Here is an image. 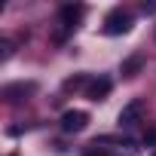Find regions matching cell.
<instances>
[{
    "label": "cell",
    "mask_w": 156,
    "mask_h": 156,
    "mask_svg": "<svg viewBox=\"0 0 156 156\" xmlns=\"http://www.w3.org/2000/svg\"><path fill=\"white\" fill-rule=\"evenodd\" d=\"M132 12L129 9H122V6H116V9H110L107 12V19H104V34H110V37H119V34H129L132 31Z\"/></svg>",
    "instance_id": "1"
},
{
    "label": "cell",
    "mask_w": 156,
    "mask_h": 156,
    "mask_svg": "<svg viewBox=\"0 0 156 156\" xmlns=\"http://www.w3.org/2000/svg\"><path fill=\"white\" fill-rule=\"evenodd\" d=\"M83 6L80 3H67V6H61L58 9V25H61V31H58V40H64L76 25H80V19H83Z\"/></svg>",
    "instance_id": "2"
},
{
    "label": "cell",
    "mask_w": 156,
    "mask_h": 156,
    "mask_svg": "<svg viewBox=\"0 0 156 156\" xmlns=\"http://www.w3.org/2000/svg\"><path fill=\"white\" fill-rule=\"evenodd\" d=\"M141 110H144V101H141V98H132V101L119 110L116 122H119L122 129H132V126H138V122H141Z\"/></svg>",
    "instance_id": "3"
},
{
    "label": "cell",
    "mask_w": 156,
    "mask_h": 156,
    "mask_svg": "<svg viewBox=\"0 0 156 156\" xmlns=\"http://www.w3.org/2000/svg\"><path fill=\"white\" fill-rule=\"evenodd\" d=\"M86 122H89V113H86V110H64V113H61V132H67V135L83 132Z\"/></svg>",
    "instance_id": "4"
},
{
    "label": "cell",
    "mask_w": 156,
    "mask_h": 156,
    "mask_svg": "<svg viewBox=\"0 0 156 156\" xmlns=\"http://www.w3.org/2000/svg\"><path fill=\"white\" fill-rule=\"evenodd\" d=\"M37 92V83H9V86H3V101H9V104H16V101H25L28 95H34Z\"/></svg>",
    "instance_id": "5"
},
{
    "label": "cell",
    "mask_w": 156,
    "mask_h": 156,
    "mask_svg": "<svg viewBox=\"0 0 156 156\" xmlns=\"http://www.w3.org/2000/svg\"><path fill=\"white\" fill-rule=\"evenodd\" d=\"M107 95H110V80L107 76H98V80H92L86 86V98L89 101H104Z\"/></svg>",
    "instance_id": "6"
},
{
    "label": "cell",
    "mask_w": 156,
    "mask_h": 156,
    "mask_svg": "<svg viewBox=\"0 0 156 156\" xmlns=\"http://www.w3.org/2000/svg\"><path fill=\"white\" fill-rule=\"evenodd\" d=\"M141 67H144V58H141V55H132V58L122 61V76H135Z\"/></svg>",
    "instance_id": "7"
},
{
    "label": "cell",
    "mask_w": 156,
    "mask_h": 156,
    "mask_svg": "<svg viewBox=\"0 0 156 156\" xmlns=\"http://www.w3.org/2000/svg\"><path fill=\"white\" fill-rule=\"evenodd\" d=\"M92 80L86 73H76V76H70V80H64V92H73V89H83V86H89Z\"/></svg>",
    "instance_id": "8"
},
{
    "label": "cell",
    "mask_w": 156,
    "mask_h": 156,
    "mask_svg": "<svg viewBox=\"0 0 156 156\" xmlns=\"http://www.w3.org/2000/svg\"><path fill=\"white\" fill-rule=\"evenodd\" d=\"M9 55H12V43L3 40V43H0V61H9Z\"/></svg>",
    "instance_id": "9"
},
{
    "label": "cell",
    "mask_w": 156,
    "mask_h": 156,
    "mask_svg": "<svg viewBox=\"0 0 156 156\" xmlns=\"http://www.w3.org/2000/svg\"><path fill=\"white\" fill-rule=\"evenodd\" d=\"M9 156H19V153H9Z\"/></svg>",
    "instance_id": "10"
},
{
    "label": "cell",
    "mask_w": 156,
    "mask_h": 156,
    "mask_svg": "<svg viewBox=\"0 0 156 156\" xmlns=\"http://www.w3.org/2000/svg\"><path fill=\"white\" fill-rule=\"evenodd\" d=\"M153 156H156V153H153Z\"/></svg>",
    "instance_id": "11"
}]
</instances>
